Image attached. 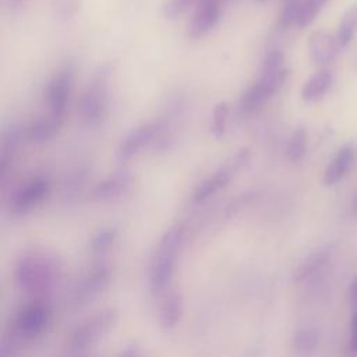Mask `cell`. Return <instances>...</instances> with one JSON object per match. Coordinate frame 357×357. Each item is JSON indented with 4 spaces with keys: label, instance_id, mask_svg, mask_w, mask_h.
<instances>
[{
    "label": "cell",
    "instance_id": "f546056e",
    "mask_svg": "<svg viewBox=\"0 0 357 357\" xmlns=\"http://www.w3.org/2000/svg\"><path fill=\"white\" fill-rule=\"evenodd\" d=\"M20 339L14 335H4L0 344V357H18L20 354Z\"/></svg>",
    "mask_w": 357,
    "mask_h": 357
},
{
    "label": "cell",
    "instance_id": "5bb4252c",
    "mask_svg": "<svg viewBox=\"0 0 357 357\" xmlns=\"http://www.w3.org/2000/svg\"><path fill=\"white\" fill-rule=\"evenodd\" d=\"M234 173H236L234 169L229 163H226L225 166L218 169L212 176L202 180L195 187V190L192 192V201L197 202V204H201V202L206 201L213 194H216L218 191L225 188L230 183V180L233 178Z\"/></svg>",
    "mask_w": 357,
    "mask_h": 357
},
{
    "label": "cell",
    "instance_id": "9a60e30c",
    "mask_svg": "<svg viewBox=\"0 0 357 357\" xmlns=\"http://www.w3.org/2000/svg\"><path fill=\"white\" fill-rule=\"evenodd\" d=\"M219 6H205L197 4L194 15L187 26V35L191 38H201L208 33L219 21L220 18Z\"/></svg>",
    "mask_w": 357,
    "mask_h": 357
},
{
    "label": "cell",
    "instance_id": "3957f363",
    "mask_svg": "<svg viewBox=\"0 0 357 357\" xmlns=\"http://www.w3.org/2000/svg\"><path fill=\"white\" fill-rule=\"evenodd\" d=\"M117 319L119 310L114 307H107L89 315L70 331L64 340V349L70 354H84L107 336Z\"/></svg>",
    "mask_w": 357,
    "mask_h": 357
},
{
    "label": "cell",
    "instance_id": "30bf717a",
    "mask_svg": "<svg viewBox=\"0 0 357 357\" xmlns=\"http://www.w3.org/2000/svg\"><path fill=\"white\" fill-rule=\"evenodd\" d=\"M342 46L336 36L329 35L324 31H315L308 38V56L314 66L325 67L331 64Z\"/></svg>",
    "mask_w": 357,
    "mask_h": 357
},
{
    "label": "cell",
    "instance_id": "ffe728a7",
    "mask_svg": "<svg viewBox=\"0 0 357 357\" xmlns=\"http://www.w3.org/2000/svg\"><path fill=\"white\" fill-rule=\"evenodd\" d=\"M318 343H319V332L312 326L298 328L293 333L291 344H293V350L298 356L311 354L318 347Z\"/></svg>",
    "mask_w": 357,
    "mask_h": 357
},
{
    "label": "cell",
    "instance_id": "ac0fdd59",
    "mask_svg": "<svg viewBox=\"0 0 357 357\" xmlns=\"http://www.w3.org/2000/svg\"><path fill=\"white\" fill-rule=\"evenodd\" d=\"M332 84V74L322 68L311 75L301 88V98L305 102H315L321 99L326 91L331 88Z\"/></svg>",
    "mask_w": 357,
    "mask_h": 357
},
{
    "label": "cell",
    "instance_id": "7c38bea8",
    "mask_svg": "<svg viewBox=\"0 0 357 357\" xmlns=\"http://www.w3.org/2000/svg\"><path fill=\"white\" fill-rule=\"evenodd\" d=\"M158 126L156 123H145L132 128L120 142L117 148V158L121 162L130 160L134 158L145 145L151 144L156 135Z\"/></svg>",
    "mask_w": 357,
    "mask_h": 357
},
{
    "label": "cell",
    "instance_id": "d6a6232c",
    "mask_svg": "<svg viewBox=\"0 0 357 357\" xmlns=\"http://www.w3.org/2000/svg\"><path fill=\"white\" fill-rule=\"evenodd\" d=\"M349 296H350V300L353 301V304H357V273L351 279V283L349 287Z\"/></svg>",
    "mask_w": 357,
    "mask_h": 357
},
{
    "label": "cell",
    "instance_id": "4dcf8cb0",
    "mask_svg": "<svg viewBox=\"0 0 357 357\" xmlns=\"http://www.w3.org/2000/svg\"><path fill=\"white\" fill-rule=\"evenodd\" d=\"M250 158H251L250 149L248 148H241L240 151H237L231 156V159L229 160V165L234 169V172H238V170H241L243 167H245L248 165Z\"/></svg>",
    "mask_w": 357,
    "mask_h": 357
},
{
    "label": "cell",
    "instance_id": "f1b7e54d",
    "mask_svg": "<svg viewBox=\"0 0 357 357\" xmlns=\"http://www.w3.org/2000/svg\"><path fill=\"white\" fill-rule=\"evenodd\" d=\"M81 0H50V7L57 18H71L79 10Z\"/></svg>",
    "mask_w": 357,
    "mask_h": 357
},
{
    "label": "cell",
    "instance_id": "d4e9b609",
    "mask_svg": "<svg viewBox=\"0 0 357 357\" xmlns=\"http://www.w3.org/2000/svg\"><path fill=\"white\" fill-rule=\"evenodd\" d=\"M117 238V231L113 227H106L99 230L93 234L89 243V251L93 255H102L105 254L110 247H113L114 241Z\"/></svg>",
    "mask_w": 357,
    "mask_h": 357
},
{
    "label": "cell",
    "instance_id": "836d02e7",
    "mask_svg": "<svg viewBox=\"0 0 357 357\" xmlns=\"http://www.w3.org/2000/svg\"><path fill=\"white\" fill-rule=\"evenodd\" d=\"M120 357H144V356L138 347H128L120 354Z\"/></svg>",
    "mask_w": 357,
    "mask_h": 357
},
{
    "label": "cell",
    "instance_id": "484cf974",
    "mask_svg": "<svg viewBox=\"0 0 357 357\" xmlns=\"http://www.w3.org/2000/svg\"><path fill=\"white\" fill-rule=\"evenodd\" d=\"M229 110L230 107L227 102H219L215 105L212 112V123H211V132L215 138H222L226 134Z\"/></svg>",
    "mask_w": 357,
    "mask_h": 357
},
{
    "label": "cell",
    "instance_id": "d590c367",
    "mask_svg": "<svg viewBox=\"0 0 357 357\" xmlns=\"http://www.w3.org/2000/svg\"><path fill=\"white\" fill-rule=\"evenodd\" d=\"M68 357H86V356H82V354H71Z\"/></svg>",
    "mask_w": 357,
    "mask_h": 357
},
{
    "label": "cell",
    "instance_id": "9c48e42d",
    "mask_svg": "<svg viewBox=\"0 0 357 357\" xmlns=\"http://www.w3.org/2000/svg\"><path fill=\"white\" fill-rule=\"evenodd\" d=\"M287 78V70L284 67V56L280 50L272 49L266 53L262 61L261 77L257 81L264 91L272 98L284 84Z\"/></svg>",
    "mask_w": 357,
    "mask_h": 357
},
{
    "label": "cell",
    "instance_id": "d6986e66",
    "mask_svg": "<svg viewBox=\"0 0 357 357\" xmlns=\"http://www.w3.org/2000/svg\"><path fill=\"white\" fill-rule=\"evenodd\" d=\"M21 139L20 130L14 126L4 127L1 131V145H0V176L4 177L6 172L14 158Z\"/></svg>",
    "mask_w": 357,
    "mask_h": 357
},
{
    "label": "cell",
    "instance_id": "e0dca14e",
    "mask_svg": "<svg viewBox=\"0 0 357 357\" xmlns=\"http://www.w3.org/2000/svg\"><path fill=\"white\" fill-rule=\"evenodd\" d=\"M331 259V250L329 248H319L311 252L305 259L296 268L293 279L296 283L305 282L307 279L315 276Z\"/></svg>",
    "mask_w": 357,
    "mask_h": 357
},
{
    "label": "cell",
    "instance_id": "44dd1931",
    "mask_svg": "<svg viewBox=\"0 0 357 357\" xmlns=\"http://www.w3.org/2000/svg\"><path fill=\"white\" fill-rule=\"evenodd\" d=\"M59 127L60 126L52 117H49V119H36L26 128L25 137L32 144H43L45 141L50 139L56 134Z\"/></svg>",
    "mask_w": 357,
    "mask_h": 357
},
{
    "label": "cell",
    "instance_id": "7402d4cb",
    "mask_svg": "<svg viewBox=\"0 0 357 357\" xmlns=\"http://www.w3.org/2000/svg\"><path fill=\"white\" fill-rule=\"evenodd\" d=\"M356 32H357V4L350 6L339 22V28L336 33V39L339 45L340 46L349 45L354 38Z\"/></svg>",
    "mask_w": 357,
    "mask_h": 357
},
{
    "label": "cell",
    "instance_id": "603a6c76",
    "mask_svg": "<svg viewBox=\"0 0 357 357\" xmlns=\"http://www.w3.org/2000/svg\"><path fill=\"white\" fill-rule=\"evenodd\" d=\"M305 149H307V132L304 127H297L293 131L286 148L287 160L291 163H298L304 158Z\"/></svg>",
    "mask_w": 357,
    "mask_h": 357
},
{
    "label": "cell",
    "instance_id": "8d00e7d4",
    "mask_svg": "<svg viewBox=\"0 0 357 357\" xmlns=\"http://www.w3.org/2000/svg\"><path fill=\"white\" fill-rule=\"evenodd\" d=\"M354 212H356V215H357V198H356V202H354Z\"/></svg>",
    "mask_w": 357,
    "mask_h": 357
},
{
    "label": "cell",
    "instance_id": "cb8c5ba5",
    "mask_svg": "<svg viewBox=\"0 0 357 357\" xmlns=\"http://www.w3.org/2000/svg\"><path fill=\"white\" fill-rule=\"evenodd\" d=\"M268 99H269V95L264 91V88L258 82H255L243 93L240 106L244 112L251 113L258 110Z\"/></svg>",
    "mask_w": 357,
    "mask_h": 357
},
{
    "label": "cell",
    "instance_id": "74e56055",
    "mask_svg": "<svg viewBox=\"0 0 357 357\" xmlns=\"http://www.w3.org/2000/svg\"><path fill=\"white\" fill-rule=\"evenodd\" d=\"M257 1H265V0H257Z\"/></svg>",
    "mask_w": 357,
    "mask_h": 357
},
{
    "label": "cell",
    "instance_id": "8992f818",
    "mask_svg": "<svg viewBox=\"0 0 357 357\" xmlns=\"http://www.w3.org/2000/svg\"><path fill=\"white\" fill-rule=\"evenodd\" d=\"M50 321V307L40 300H35L18 310L13 319L11 333H14L20 340H32L47 329Z\"/></svg>",
    "mask_w": 357,
    "mask_h": 357
},
{
    "label": "cell",
    "instance_id": "4fadbf2b",
    "mask_svg": "<svg viewBox=\"0 0 357 357\" xmlns=\"http://www.w3.org/2000/svg\"><path fill=\"white\" fill-rule=\"evenodd\" d=\"M184 315V297L178 290H167L158 310V319L163 329L172 331L178 326Z\"/></svg>",
    "mask_w": 357,
    "mask_h": 357
},
{
    "label": "cell",
    "instance_id": "ba28073f",
    "mask_svg": "<svg viewBox=\"0 0 357 357\" xmlns=\"http://www.w3.org/2000/svg\"><path fill=\"white\" fill-rule=\"evenodd\" d=\"M50 181L45 176H36L17 187L8 199V209L14 215H25L38 206L49 194Z\"/></svg>",
    "mask_w": 357,
    "mask_h": 357
},
{
    "label": "cell",
    "instance_id": "8fae6325",
    "mask_svg": "<svg viewBox=\"0 0 357 357\" xmlns=\"http://www.w3.org/2000/svg\"><path fill=\"white\" fill-rule=\"evenodd\" d=\"M132 176L128 170H117L93 187V190L91 191V198L99 202L114 201L130 190Z\"/></svg>",
    "mask_w": 357,
    "mask_h": 357
},
{
    "label": "cell",
    "instance_id": "7a4b0ae2",
    "mask_svg": "<svg viewBox=\"0 0 357 357\" xmlns=\"http://www.w3.org/2000/svg\"><path fill=\"white\" fill-rule=\"evenodd\" d=\"M185 238V227L180 225L172 226L160 237L149 265V286L153 293H165L169 290L177 271Z\"/></svg>",
    "mask_w": 357,
    "mask_h": 357
},
{
    "label": "cell",
    "instance_id": "1f68e13d",
    "mask_svg": "<svg viewBox=\"0 0 357 357\" xmlns=\"http://www.w3.org/2000/svg\"><path fill=\"white\" fill-rule=\"evenodd\" d=\"M349 347L353 351H357V311L354 312L350 324V340H349Z\"/></svg>",
    "mask_w": 357,
    "mask_h": 357
},
{
    "label": "cell",
    "instance_id": "e575fe53",
    "mask_svg": "<svg viewBox=\"0 0 357 357\" xmlns=\"http://www.w3.org/2000/svg\"><path fill=\"white\" fill-rule=\"evenodd\" d=\"M225 0H197V4H205V6H219L222 7V3Z\"/></svg>",
    "mask_w": 357,
    "mask_h": 357
},
{
    "label": "cell",
    "instance_id": "52a82bcc",
    "mask_svg": "<svg viewBox=\"0 0 357 357\" xmlns=\"http://www.w3.org/2000/svg\"><path fill=\"white\" fill-rule=\"evenodd\" d=\"M75 68L73 64H66L63 68H60L49 81L46 98H47V106L50 112V117L61 126L64 113L67 109L68 98L73 89Z\"/></svg>",
    "mask_w": 357,
    "mask_h": 357
},
{
    "label": "cell",
    "instance_id": "4316f807",
    "mask_svg": "<svg viewBox=\"0 0 357 357\" xmlns=\"http://www.w3.org/2000/svg\"><path fill=\"white\" fill-rule=\"evenodd\" d=\"M326 1L328 0H303L297 26H300V28L308 26L315 20V17L319 14V11L322 10V7L325 6Z\"/></svg>",
    "mask_w": 357,
    "mask_h": 357
},
{
    "label": "cell",
    "instance_id": "6da1fadb",
    "mask_svg": "<svg viewBox=\"0 0 357 357\" xmlns=\"http://www.w3.org/2000/svg\"><path fill=\"white\" fill-rule=\"evenodd\" d=\"M14 283L26 294H46L63 278V264L59 257L45 250L25 251L14 265Z\"/></svg>",
    "mask_w": 357,
    "mask_h": 357
},
{
    "label": "cell",
    "instance_id": "5b68a950",
    "mask_svg": "<svg viewBox=\"0 0 357 357\" xmlns=\"http://www.w3.org/2000/svg\"><path fill=\"white\" fill-rule=\"evenodd\" d=\"M112 66L102 64L89 81L79 105V112L86 124L95 126L102 121L109 105V82Z\"/></svg>",
    "mask_w": 357,
    "mask_h": 357
},
{
    "label": "cell",
    "instance_id": "2e32d148",
    "mask_svg": "<svg viewBox=\"0 0 357 357\" xmlns=\"http://www.w3.org/2000/svg\"><path fill=\"white\" fill-rule=\"evenodd\" d=\"M356 158V149L354 145L347 142L344 144L337 153L335 155V158L331 160V163L326 166L325 172H324V183L326 185H333L336 184L351 167L353 162Z\"/></svg>",
    "mask_w": 357,
    "mask_h": 357
},
{
    "label": "cell",
    "instance_id": "277c9868",
    "mask_svg": "<svg viewBox=\"0 0 357 357\" xmlns=\"http://www.w3.org/2000/svg\"><path fill=\"white\" fill-rule=\"evenodd\" d=\"M113 280V269L106 264L91 266L71 284L66 304L70 310H81L95 303L103 293L107 291Z\"/></svg>",
    "mask_w": 357,
    "mask_h": 357
},
{
    "label": "cell",
    "instance_id": "83f0119b",
    "mask_svg": "<svg viewBox=\"0 0 357 357\" xmlns=\"http://www.w3.org/2000/svg\"><path fill=\"white\" fill-rule=\"evenodd\" d=\"M300 10H301V0H289L279 15V26L286 29L291 25H297Z\"/></svg>",
    "mask_w": 357,
    "mask_h": 357
}]
</instances>
